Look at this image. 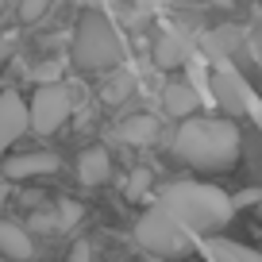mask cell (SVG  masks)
Returning a JSON list of instances; mask_svg holds the SVG:
<instances>
[{"label":"cell","instance_id":"obj_26","mask_svg":"<svg viewBox=\"0 0 262 262\" xmlns=\"http://www.w3.org/2000/svg\"><path fill=\"white\" fill-rule=\"evenodd\" d=\"M258 193H262V185H258Z\"/></svg>","mask_w":262,"mask_h":262},{"label":"cell","instance_id":"obj_22","mask_svg":"<svg viewBox=\"0 0 262 262\" xmlns=\"http://www.w3.org/2000/svg\"><path fill=\"white\" fill-rule=\"evenodd\" d=\"M35 228H54V212H35Z\"/></svg>","mask_w":262,"mask_h":262},{"label":"cell","instance_id":"obj_2","mask_svg":"<svg viewBox=\"0 0 262 262\" xmlns=\"http://www.w3.org/2000/svg\"><path fill=\"white\" fill-rule=\"evenodd\" d=\"M243 150V135L231 120H212V116H193L178 127L173 135V155L189 162L193 170L220 173L239 162Z\"/></svg>","mask_w":262,"mask_h":262},{"label":"cell","instance_id":"obj_7","mask_svg":"<svg viewBox=\"0 0 262 262\" xmlns=\"http://www.w3.org/2000/svg\"><path fill=\"white\" fill-rule=\"evenodd\" d=\"M27 131V104L16 89L0 93V155H8L12 143Z\"/></svg>","mask_w":262,"mask_h":262},{"label":"cell","instance_id":"obj_12","mask_svg":"<svg viewBox=\"0 0 262 262\" xmlns=\"http://www.w3.org/2000/svg\"><path fill=\"white\" fill-rule=\"evenodd\" d=\"M0 254H8V258H16V262H27L35 254V243L19 224L0 220Z\"/></svg>","mask_w":262,"mask_h":262},{"label":"cell","instance_id":"obj_19","mask_svg":"<svg viewBox=\"0 0 262 262\" xmlns=\"http://www.w3.org/2000/svg\"><path fill=\"white\" fill-rule=\"evenodd\" d=\"M58 212H62V224H74L77 216H81V208H77V205H70V201H62V208H58Z\"/></svg>","mask_w":262,"mask_h":262},{"label":"cell","instance_id":"obj_18","mask_svg":"<svg viewBox=\"0 0 262 262\" xmlns=\"http://www.w3.org/2000/svg\"><path fill=\"white\" fill-rule=\"evenodd\" d=\"M47 8H50L47 0H27V4H19V19H27V24H31V19H39Z\"/></svg>","mask_w":262,"mask_h":262},{"label":"cell","instance_id":"obj_17","mask_svg":"<svg viewBox=\"0 0 262 262\" xmlns=\"http://www.w3.org/2000/svg\"><path fill=\"white\" fill-rule=\"evenodd\" d=\"M147 193H150V170H135L127 178V196L131 201H143Z\"/></svg>","mask_w":262,"mask_h":262},{"label":"cell","instance_id":"obj_4","mask_svg":"<svg viewBox=\"0 0 262 262\" xmlns=\"http://www.w3.org/2000/svg\"><path fill=\"white\" fill-rule=\"evenodd\" d=\"M135 239H139L143 251L162 254V258H181V254L193 251V239H189L185 231H181L162 208H155V205L139 216V224H135Z\"/></svg>","mask_w":262,"mask_h":262},{"label":"cell","instance_id":"obj_6","mask_svg":"<svg viewBox=\"0 0 262 262\" xmlns=\"http://www.w3.org/2000/svg\"><path fill=\"white\" fill-rule=\"evenodd\" d=\"M70 112H74V100H70L66 85H39L27 104V127L39 135H50L70 120Z\"/></svg>","mask_w":262,"mask_h":262},{"label":"cell","instance_id":"obj_8","mask_svg":"<svg viewBox=\"0 0 262 262\" xmlns=\"http://www.w3.org/2000/svg\"><path fill=\"white\" fill-rule=\"evenodd\" d=\"M54 170H58L54 155H47V150H31V155H8L0 178H4V181H27V178H42V173H54Z\"/></svg>","mask_w":262,"mask_h":262},{"label":"cell","instance_id":"obj_20","mask_svg":"<svg viewBox=\"0 0 262 262\" xmlns=\"http://www.w3.org/2000/svg\"><path fill=\"white\" fill-rule=\"evenodd\" d=\"M258 196H262L258 189H247V193H239L235 201H231V208H239V205H254V201H258Z\"/></svg>","mask_w":262,"mask_h":262},{"label":"cell","instance_id":"obj_15","mask_svg":"<svg viewBox=\"0 0 262 262\" xmlns=\"http://www.w3.org/2000/svg\"><path fill=\"white\" fill-rule=\"evenodd\" d=\"M62 70H66L62 58H47L42 66H35V70H31V77L39 85H62Z\"/></svg>","mask_w":262,"mask_h":262},{"label":"cell","instance_id":"obj_11","mask_svg":"<svg viewBox=\"0 0 262 262\" xmlns=\"http://www.w3.org/2000/svg\"><path fill=\"white\" fill-rule=\"evenodd\" d=\"M77 178H81V185H104V181L112 178V158H108V150H100V147L81 150V158H77Z\"/></svg>","mask_w":262,"mask_h":262},{"label":"cell","instance_id":"obj_14","mask_svg":"<svg viewBox=\"0 0 262 262\" xmlns=\"http://www.w3.org/2000/svg\"><path fill=\"white\" fill-rule=\"evenodd\" d=\"M162 104H166V112L170 116H178V120H193V112H196V93L189 89L185 81H170L162 89Z\"/></svg>","mask_w":262,"mask_h":262},{"label":"cell","instance_id":"obj_21","mask_svg":"<svg viewBox=\"0 0 262 262\" xmlns=\"http://www.w3.org/2000/svg\"><path fill=\"white\" fill-rule=\"evenodd\" d=\"M70 262H89V247H85V243H77L74 251H70Z\"/></svg>","mask_w":262,"mask_h":262},{"label":"cell","instance_id":"obj_1","mask_svg":"<svg viewBox=\"0 0 262 262\" xmlns=\"http://www.w3.org/2000/svg\"><path fill=\"white\" fill-rule=\"evenodd\" d=\"M155 208H162L181 231H185L193 243L216 235L220 228H228L235 208H231V196L220 185H205V181H170V185L158 193Z\"/></svg>","mask_w":262,"mask_h":262},{"label":"cell","instance_id":"obj_3","mask_svg":"<svg viewBox=\"0 0 262 262\" xmlns=\"http://www.w3.org/2000/svg\"><path fill=\"white\" fill-rule=\"evenodd\" d=\"M74 58L85 70H116L123 62V42L120 31L112 27V19L104 12H85L81 24L74 31Z\"/></svg>","mask_w":262,"mask_h":262},{"label":"cell","instance_id":"obj_10","mask_svg":"<svg viewBox=\"0 0 262 262\" xmlns=\"http://www.w3.org/2000/svg\"><path fill=\"white\" fill-rule=\"evenodd\" d=\"M189 58H193V42H189L181 31H166L162 39L155 42V66H162V70L185 66Z\"/></svg>","mask_w":262,"mask_h":262},{"label":"cell","instance_id":"obj_13","mask_svg":"<svg viewBox=\"0 0 262 262\" xmlns=\"http://www.w3.org/2000/svg\"><path fill=\"white\" fill-rule=\"evenodd\" d=\"M120 139L131 143V147H147V143L158 139V120L150 112H135L120 123Z\"/></svg>","mask_w":262,"mask_h":262},{"label":"cell","instance_id":"obj_23","mask_svg":"<svg viewBox=\"0 0 262 262\" xmlns=\"http://www.w3.org/2000/svg\"><path fill=\"white\" fill-rule=\"evenodd\" d=\"M8 58H12V42H8V39H0V70L8 66Z\"/></svg>","mask_w":262,"mask_h":262},{"label":"cell","instance_id":"obj_9","mask_svg":"<svg viewBox=\"0 0 262 262\" xmlns=\"http://www.w3.org/2000/svg\"><path fill=\"white\" fill-rule=\"evenodd\" d=\"M196 247H201V254H205L208 262H262L258 247H243V243L224 239V235H208V239H201Z\"/></svg>","mask_w":262,"mask_h":262},{"label":"cell","instance_id":"obj_25","mask_svg":"<svg viewBox=\"0 0 262 262\" xmlns=\"http://www.w3.org/2000/svg\"><path fill=\"white\" fill-rule=\"evenodd\" d=\"M258 127H262V116H258Z\"/></svg>","mask_w":262,"mask_h":262},{"label":"cell","instance_id":"obj_5","mask_svg":"<svg viewBox=\"0 0 262 262\" xmlns=\"http://www.w3.org/2000/svg\"><path fill=\"white\" fill-rule=\"evenodd\" d=\"M208 81H212V104H220L228 116H251V120L258 123L262 100H258V93L247 85V77L239 74V70L216 66V74L208 77Z\"/></svg>","mask_w":262,"mask_h":262},{"label":"cell","instance_id":"obj_24","mask_svg":"<svg viewBox=\"0 0 262 262\" xmlns=\"http://www.w3.org/2000/svg\"><path fill=\"white\" fill-rule=\"evenodd\" d=\"M8 193H12V185L4 178H0V205H4V201H8Z\"/></svg>","mask_w":262,"mask_h":262},{"label":"cell","instance_id":"obj_16","mask_svg":"<svg viewBox=\"0 0 262 262\" xmlns=\"http://www.w3.org/2000/svg\"><path fill=\"white\" fill-rule=\"evenodd\" d=\"M127 89H131V77L127 74H116V77H108V81H104L100 97H104V104H120V100L127 97Z\"/></svg>","mask_w":262,"mask_h":262}]
</instances>
